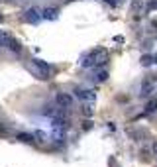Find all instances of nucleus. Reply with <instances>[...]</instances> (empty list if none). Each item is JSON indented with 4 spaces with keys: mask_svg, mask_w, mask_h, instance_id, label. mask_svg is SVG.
Wrapping results in <instances>:
<instances>
[{
    "mask_svg": "<svg viewBox=\"0 0 157 167\" xmlns=\"http://www.w3.org/2000/svg\"><path fill=\"white\" fill-rule=\"evenodd\" d=\"M28 71L34 73L37 79H41V81L49 79V65L45 61H41V59H32V63L28 65Z\"/></svg>",
    "mask_w": 157,
    "mask_h": 167,
    "instance_id": "obj_1",
    "label": "nucleus"
},
{
    "mask_svg": "<svg viewBox=\"0 0 157 167\" xmlns=\"http://www.w3.org/2000/svg\"><path fill=\"white\" fill-rule=\"evenodd\" d=\"M43 16H41V12L37 10V8H28L26 12H24V20L28 22V24H37Z\"/></svg>",
    "mask_w": 157,
    "mask_h": 167,
    "instance_id": "obj_2",
    "label": "nucleus"
},
{
    "mask_svg": "<svg viewBox=\"0 0 157 167\" xmlns=\"http://www.w3.org/2000/svg\"><path fill=\"white\" fill-rule=\"evenodd\" d=\"M55 100H57V104L61 108H71L73 106V97H71V94H67V92H57Z\"/></svg>",
    "mask_w": 157,
    "mask_h": 167,
    "instance_id": "obj_3",
    "label": "nucleus"
},
{
    "mask_svg": "<svg viewBox=\"0 0 157 167\" xmlns=\"http://www.w3.org/2000/svg\"><path fill=\"white\" fill-rule=\"evenodd\" d=\"M75 94H77L81 100H86V102H94V98H96V92L94 91H88V89H77Z\"/></svg>",
    "mask_w": 157,
    "mask_h": 167,
    "instance_id": "obj_4",
    "label": "nucleus"
},
{
    "mask_svg": "<svg viewBox=\"0 0 157 167\" xmlns=\"http://www.w3.org/2000/svg\"><path fill=\"white\" fill-rule=\"evenodd\" d=\"M96 65V51H91L88 55L83 57V61H81V67H92Z\"/></svg>",
    "mask_w": 157,
    "mask_h": 167,
    "instance_id": "obj_5",
    "label": "nucleus"
},
{
    "mask_svg": "<svg viewBox=\"0 0 157 167\" xmlns=\"http://www.w3.org/2000/svg\"><path fill=\"white\" fill-rule=\"evenodd\" d=\"M41 16L45 18V20H57V16H59V10L57 8H45L41 12Z\"/></svg>",
    "mask_w": 157,
    "mask_h": 167,
    "instance_id": "obj_6",
    "label": "nucleus"
},
{
    "mask_svg": "<svg viewBox=\"0 0 157 167\" xmlns=\"http://www.w3.org/2000/svg\"><path fill=\"white\" fill-rule=\"evenodd\" d=\"M106 59H108V53L104 51V49H96V67H98V65H104Z\"/></svg>",
    "mask_w": 157,
    "mask_h": 167,
    "instance_id": "obj_7",
    "label": "nucleus"
},
{
    "mask_svg": "<svg viewBox=\"0 0 157 167\" xmlns=\"http://www.w3.org/2000/svg\"><path fill=\"white\" fill-rule=\"evenodd\" d=\"M12 39H14V38H12L10 34H6V32H0V47H8Z\"/></svg>",
    "mask_w": 157,
    "mask_h": 167,
    "instance_id": "obj_8",
    "label": "nucleus"
},
{
    "mask_svg": "<svg viewBox=\"0 0 157 167\" xmlns=\"http://www.w3.org/2000/svg\"><path fill=\"white\" fill-rule=\"evenodd\" d=\"M18 138L22 142H26V144H34L35 142V136L34 134H18Z\"/></svg>",
    "mask_w": 157,
    "mask_h": 167,
    "instance_id": "obj_9",
    "label": "nucleus"
},
{
    "mask_svg": "<svg viewBox=\"0 0 157 167\" xmlns=\"http://www.w3.org/2000/svg\"><path fill=\"white\" fill-rule=\"evenodd\" d=\"M8 47L12 49V51H14V53H20V51H22V43H20L18 39H12V41H10V45H8Z\"/></svg>",
    "mask_w": 157,
    "mask_h": 167,
    "instance_id": "obj_10",
    "label": "nucleus"
},
{
    "mask_svg": "<svg viewBox=\"0 0 157 167\" xmlns=\"http://www.w3.org/2000/svg\"><path fill=\"white\" fill-rule=\"evenodd\" d=\"M155 110H157V100H149V102L145 104V112L151 114V112H155Z\"/></svg>",
    "mask_w": 157,
    "mask_h": 167,
    "instance_id": "obj_11",
    "label": "nucleus"
},
{
    "mask_svg": "<svg viewBox=\"0 0 157 167\" xmlns=\"http://www.w3.org/2000/svg\"><path fill=\"white\" fill-rule=\"evenodd\" d=\"M108 79V71H98V73H96V81L98 83H104Z\"/></svg>",
    "mask_w": 157,
    "mask_h": 167,
    "instance_id": "obj_12",
    "label": "nucleus"
},
{
    "mask_svg": "<svg viewBox=\"0 0 157 167\" xmlns=\"http://www.w3.org/2000/svg\"><path fill=\"white\" fill-rule=\"evenodd\" d=\"M149 94H151V85L144 83V86H141V97H149Z\"/></svg>",
    "mask_w": 157,
    "mask_h": 167,
    "instance_id": "obj_13",
    "label": "nucleus"
},
{
    "mask_svg": "<svg viewBox=\"0 0 157 167\" xmlns=\"http://www.w3.org/2000/svg\"><path fill=\"white\" fill-rule=\"evenodd\" d=\"M83 114H85V116H92V114H94V110H92L91 102H86V104L83 106Z\"/></svg>",
    "mask_w": 157,
    "mask_h": 167,
    "instance_id": "obj_14",
    "label": "nucleus"
},
{
    "mask_svg": "<svg viewBox=\"0 0 157 167\" xmlns=\"http://www.w3.org/2000/svg\"><path fill=\"white\" fill-rule=\"evenodd\" d=\"M151 63H155L153 57H149V55H144V57H141V65H145V67H147V65H151Z\"/></svg>",
    "mask_w": 157,
    "mask_h": 167,
    "instance_id": "obj_15",
    "label": "nucleus"
},
{
    "mask_svg": "<svg viewBox=\"0 0 157 167\" xmlns=\"http://www.w3.org/2000/svg\"><path fill=\"white\" fill-rule=\"evenodd\" d=\"M141 6H144V2H139V0H133V2H132V10H139Z\"/></svg>",
    "mask_w": 157,
    "mask_h": 167,
    "instance_id": "obj_16",
    "label": "nucleus"
},
{
    "mask_svg": "<svg viewBox=\"0 0 157 167\" xmlns=\"http://www.w3.org/2000/svg\"><path fill=\"white\" fill-rule=\"evenodd\" d=\"M147 8H149V10H155V8H157V0H149Z\"/></svg>",
    "mask_w": 157,
    "mask_h": 167,
    "instance_id": "obj_17",
    "label": "nucleus"
},
{
    "mask_svg": "<svg viewBox=\"0 0 157 167\" xmlns=\"http://www.w3.org/2000/svg\"><path fill=\"white\" fill-rule=\"evenodd\" d=\"M35 138H39V142H45V134H43V132H35Z\"/></svg>",
    "mask_w": 157,
    "mask_h": 167,
    "instance_id": "obj_18",
    "label": "nucleus"
},
{
    "mask_svg": "<svg viewBox=\"0 0 157 167\" xmlns=\"http://www.w3.org/2000/svg\"><path fill=\"white\" fill-rule=\"evenodd\" d=\"M153 61H155V63H157V55H155V57H153Z\"/></svg>",
    "mask_w": 157,
    "mask_h": 167,
    "instance_id": "obj_19",
    "label": "nucleus"
},
{
    "mask_svg": "<svg viewBox=\"0 0 157 167\" xmlns=\"http://www.w3.org/2000/svg\"><path fill=\"white\" fill-rule=\"evenodd\" d=\"M2 20H4V18H2V14H0V22H2Z\"/></svg>",
    "mask_w": 157,
    "mask_h": 167,
    "instance_id": "obj_20",
    "label": "nucleus"
}]
</instances>
